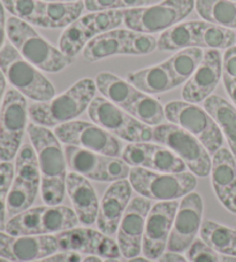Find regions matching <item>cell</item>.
<instances>
[{
  "mask_svg": "<svg viewBox=\"0 0 236 262\" xmlns=\"http://www.w3.org/2000/svg\"><path fill=\"white\" fill-rule=\"evenodd\" d=\"M27 131L38 160L42 199L46 205H60L67 179V162L61 142L49 128L38 124H28Z\"/></svg>",
  "mask_w": 236,
  "mask_h": 262,
  "instance_id": "obj_1",
  "label": "cell"
},
{
  "mask_svg": "<svg viewBox=\"0 0 236 262\" xmlns=\"http://www.w3.org/2000/svg\"><path fill=\"white\" fill-rule=\"evenodd\" d=\"M96 82L82 78L70 86L63 95L49 101L35 102L28 108L32 123L45 128L59 127L74 121L89 108L96 96Z\"/></svg>",
  "mask_w": 236,
  "mask_h": 262,
  "instance_id": "obj_2",
  "label": "cell"
},
{
  "mask_svg": "<svg viewBox=\"0 0 236 262\" xmlns=\"http://www.w3.org/2000/svg\"><path fill=\"white\" fill-rule=\"evenodd\" d=\"M6 32L11 44L28 62L46 73H58L73 63V59L45 40L29 23L9 17Z\"/></svg>",
  "mask_w": 236,
  "mask_h": 262,
  "instance_id": "obj_3",
  "label": "cell"
},
{
  "mask_svg": "<svg viewBox=\"0 0 236 262\" xmlns=\"http://www.w3.org/2000/svg\"><path fill=\"white\" fill-rule=\"evenodd\" d=\"M78 219L73 209L61 205L29 208L8 219L5 231L13 236H43L76 228Z\"/></svg>",
  "mask_w": 236,
  "mask_h": 262,
  "instance_id": "obj_4",
  "label": "cell"
},
{
  "mask_svg": "<svg viewBox=\"0 0 236 262\" xmlns=\"http://www.w3.org/2000/svg\"><path fill=\"white\" fill-rule=\"evenodd\" d=\"M0 69L6 81L15 90L36 102L49 101L55 96V89L38 68L28 62L11 43L0 51Z\"/></svg>",
  "mask_w": 236,
  "mask_h": 262,
  "instance_id": "obj_5",
  "label": "cell"
},
{
  "mask_svg": "<svg viewBox=\"0 0 236 262\" xmlns=\"http://www.w3.org/2000/svg\"><path fill=\"white\" fill-rule=\"evenodd\" d=\"M193 8L195 0H163L152 6L124 9V22L129 30L151 35L179 25Z\"/></svg>",
  "mask_w": 236,
  "mask_h": 262,
  "instance_id": "obj_6",
  "label": "cell"
},
{
  "mask_svg": "<svg viewBox=\"0 0 236 262\" xmlns=\"http://www.w3.org/2000/svg\"><path fill=\"white\" fill-rule=\"evenodd\" d=\"M133 189L144 198L173 201L192 192L197 185L196 176L192 172L166 174L133 167L129 180Z\"/></svg>",
  "mask_w": 236,
  "mask_h": 262,
  "instance_id": "obj_7",
  "label": "cell"
},
{
  "mask_svg": "<svg viewBox=\"0 0 236 262\" xmlns=\"http://www.w3.org/2000/svg\"><path fill=\"white\" fill-rule=\"evenodd\" d=\"M40 189L41 172L35 148L25 144L16 156L15 172L7 198V216H15L29 209Z\"/></svg>",
  "mask_w": 236,
  "mask_h": 262,
  "instance_id": "obj_8",
  "label": "cell"
},
{
  "mask_svg": "<svg viewBox=\"0 0 236 262\" xmlns=\"http://www.w3.org/2000/svg\"><path fill=\"white\" fill-rule=\"evenodd\" d=\"M94 124L129 143H149L153 140V130L140 122L128 112L112 104L104 97H94L88 108Z\"/></svg>",
  "mask_w": 236,
  "mask_h": 262,
  "instance_id": "obj_9",
  "label": "cell"
},
{
  "mask_svg": "<svg viewBox=\"0 0 236 262\" xmlns=\"http://www.w3.org/2000/svg\"><path fill=\"white\" fill-rule=\"evenodd\" d=\"M153 140L175 153L195 176L206 177L211 174L210 153L185 129L173 123L160 124L153 129Z\"/></svg>",
  "mask_w": 236,
  "mask_h": 262,
  "instance_id": "obj_10",
  "label": "cell"
},
{
  "mask_svg": "<svg viewBox=\"0 0 236 262\" xmlns=\"http://www.w3.org/2000/svg\"><path fill=\"white\" fill-rule=\"evenodd\" d=\"M165 116L171 123L195 136L209 153L214 154L223 146L224 135L218 124L205 110L196 104L171 101L165 106Z\"/></svg>",
  "mask_w": 236,
  "mask_h": 262,
  "instance_id": "obj_11",
  "label": "cell"
},
{
  "mask_svg": "<svg viewBox=\"0 0 236 262\" xmlns=\"http://www.w3.org/2000/svg\"><path fill=\"white\" fill-rule=\"evenodd\" d=\"M65 157L70 171L97 182H115L129 177L130 168L122 159L94 153L73 145L65 147Z\"/></svg>",
  "mask_w": 236,
  "mask_h": 262,
  "instance_id": "obj_12",
  "label": "cell"
},
{
  "mask_svg": "<svg viewBox=\"0 0 236 262\" xmlns=\"http://www.w3.org/2000/svg\"><path fill=\"white\" fill-rule=\"evenodd\" d=\"M28 114L25 96L15 89L5 93L0 108V161H11L17 156Z\"/></svg>",
  "mask_w": 236,
  "mask_h": 262,
  "instance_id": "obj_13",
  "label": "cell"
},
{
  "mask_svg": "<svg viewBox=\"0 0 236 262\" xmlns=\"http://www.w3.org/2000/svg\"><path fill=\"white\" fill-rule=\"evenodd\" d=\"M54 134L61 143L67 145L104 156L119 158L122 154V145L119 139L97 124L84 121H70L56 127Z\"/></svg>",
  "mask_w": 236,
  "mask_h": 262,
  "instance_id": "obj_14",
  "label": "cell"
},
{
  "mask_svg": "<svg viewBox=\"0 0 236 262\" xmlns=\"http://www.w3.org/2000/svg\"><path fill=\"white\" fill-rule=\"evenodd\" d=\"M178 207L176 200L160 201L151 207L146 217L142 242V252L146 259L159 260L165 250H167Z\"/></svg>",
  "mask_w": 236,
  "mask_h": 262,
  "instance_id": "obj_15",
  "label": "cell"
},
{
  "mask_svg": "<svg viewBox=\"0 0 236 262\" xmlns=\"http://www.w3.org/2000/svg\"><path fill=\"white\" fill-rule=\"evenodd\" d=\"M203 210L202 196L197 192H190L185 195L179 204L173 228L169 235L167 252L182 253L188 251L189 247L196 239V236L201 231Z\"/></svg>",
  "mask_w": 236,
  "mask_h": 262,
  "instance_id": "obj_16",
  "label": "cell"
},
{
  "mask_svg": "<svg viewBox=\"0 0 236 262\" xmlns=\"http://www.w3.org/2000/svg\"><path fill=\"white\" fill-rule=\"evenodd\" d=\"M59 252H76L101 259H119L121 252L117 243L99 230L90 228H73L55 233Z\"/></svg>",
  "mask_w": 236,
  "mask_h": 262,
  "instance_id": "obj_17",
  "label": "cell"
},
{
  "mask_svg": "<svg viewBox=\"0 0 236 262\" xmlns=\"http://www.w3.org/2000/svg\"><path fill=\"white\" fill-rule=\"evenodd\" d=\"M122 160L131 167L178 174L186 171V163L171 149L158 144L131 143L122 151Z\"/></svg>",
  "mask_w": 236,
  "mask_h": 262,
  "instance_id": "obj_18",
  "label": "cell"
},
{
  "mask_svg": "<svg viewBox=\"0 0 236 262\" xmlns=\"http://www.w3.org/2000/svg\"><path fill=\"white\" fill-rule=\"evenodd\" d=\"M151 207V201L142 195L131 199L127 207L116 235V243L124 258L130 260L141 253L146 217Z\"/></svg>",
  "mask_w": 236,
  "mask_h": 262,
  "instance_id": "obj_19",
  "label": "cell"
},
{
  "mask_svg": "<svg viewBox=\"0 0 236 262\" xmlns=\"http://www.w3.org/2000/svg\"><path fill=\"white\" fill-rule=\"evenodd\" d=\"M59 252L54 235L13 236L0 231V258L9 262H32Z\"/></svg>",
  "mask_w": 236,
  "mask_h": 262,
  "instance_id": "obj_20",
  "label": "cell"
},
{
  "mask_svg": "<svg viewBox=\"0 0 236 262\" xmlns=\"http://www.w3.org/2000/svg\"><path fill=\"white\" fill-rule=\"evenodd\" d=\"M223 76V59L218 50L207 49L196 72L182 89V98L190 104H200L210 96Z\"/></svg>",
  "mask_w": 236,
  "mask_h": 262,
  "instance_id": "obj_21",
  "label": "cell"
},
{
  "mask_svg": "<svg viewBox=\"0 0 236 262\" xmlns=\"http://www.w3.org/2000/svg\"><path fill=\"white\" fill-rule=\"evenodd\" d=\"M133 186L127 180L115 181L108 186L99 204L97 228L107 236L117 232L122 216L131 201Z\"/></svg>",
  "mask_w": 236,
  "mask_h": 262,
  "instance_id": "obj_22",
  "label": "cell"
},
{
  "mask_svg": "<svg viewBox=\"0 0 236 262\" xmlns=\"http://www.w3.org/2000/svg\"><path fill=\"white\" fill-rule=\"evenodd\" d=\"M236 159L227 148L221 147L213 154L211 180L214 193L224 207L236 214Z\"/></svg>",
  "mask_w": 236,
  "mask_h": 262,
  "instance_id": "obj_23",
  "label": "cell"
},
{
  "mask_svg": "<svg viewBox=\"0 0 236 262\" xmlns=\"http://www.w3.org/2000/svg\"><path fill=\"white\" fill-rule=\"evenodd\" d=\"M66 191L73 204L74 212L78 221L84 226H91L97 221L99 201L88 179L70 171L66 179Z\"/></svg>",
  "mask_w": 236,
  "mask_h": 262,
  "instance_id": "obj_24",
  "label": "cell"
},
{
  "mask_svg": "<svg viewBox=\"0 0 236 262\" xmlns=\"http://www.w3.org/2000/svg\"><path fill=\"white\" fill-rule=\"evenodd\" d=\"M99 35L91 13L77 18L66 28L59 40V49L67 57L74 59L93 37Z\"/></svg>",
  "mask_w": 236,
  "mask_h": 262,
  "instance_id": "obj_25",
  "label": "cell"
},
{
  "mask_svg": "<svg viewBox=\"0 0 236 262\" xmlns=\"http://www.w3.org/2000/svg\"><path fill=\"white\" fill-rule=\"evenodd\" d=\"M127 81L145 95H159L175 88L171 73L165 62L130 73Z\"/></svg>",
  "mask_w": 236,
  "mask_h": 262,
  "instance_id": "obj_26",
  "label": "cell"
},
{
  "mask_svg": "<svg viewBox=\"0 0 236 262\" xmlns=\"http://www.w3.org/2000/svg\"><path fill=\"white\" fill-rule=\"evenodd\" d=\"M204 110L218 124L236 159V108L223 97L212 95L204 100Z\"/></svg>",
  "mask_w": 236,
  "mask_h": 262,
  "instance_id": "obj_27",
  "label": "cell"
},
{
  "mask_svg": "<svg viewBox=\"0 0 236 262\" xmlns=\"http://www.w3.org/2000/svg\"><path fill=\"white\" fill-rule=\"evenodd\" d=\"M94 82L105 99L125 111L141 92L128 81H125L111 73L98 74Z\"/></svg>",
  "mask_w": 236,
  "mask_h": 262,
  "instance_id": "obj_28",
  "label": "cell"
},
{
  "mask_svg": "<svg viewBox=\"0 0 236 262\" xmlns=\"http://www.w3.org/2000/svg\"><path fill=\"white\" fill-rule=\"evenodd\" d=\"M127 30L114 29L103 32L89 41L83 49V57L90 62L124 54Z\"/></svg>",
  "mask_w": 236,
  "mask_h": 262,
  "instance_id": "obj_29",
  "label": "cell"
},
{
  "mask_svg": "<svg viewBox=\"0 0 236 262\" xmlns=\"http://www.w3.org/2000/svg\"><path fill=\"white\" fill-rule=\"evenodd\" d=\"M197 48L227 50L236 44V32L206 21H193Z\"/></svg>",
  "mask_w": 236,
  "mask_h": 262,
  "instance_id": "obj_30",
  "label": "cell"
},
{
  "mask_svg": "<svg viewBox=\"0 0 236 262\" xmlns=\"http://www.w3.org/2000/svg\"><path fill=\"white\" fill-rule=\"evenodd\" d=\"M83 9H86L83 2H44L40 27L50 29L68 27L81 17Z\"/></svg>",
  "mask_w": 236,
  "mask_h": 262,
  "instance_id": "obj_31",
  "label": "cell"
},
{
  "mask_svg": "<svg viewBox=\"0 0 236 262\" xmlns=\"http://www.w3.org/2000/svg\"><path fill=\"white\" fill-rule=\"evenodd\" d=\"M195 9L206 22L236 29V2L233 0H195Z\"/></svg>",
  "mask_w": 236,
  "mask_h": 262,
  "instance_id": "obj_32",
  "label": "cell"
},
{
  "mask_svg": "<svg viewBox=\"0 0 236 262\" xmlns=\"http://www.w3.org/2000/svg\"><path fill=\"white\" fill-rule=\"evenodd\" d=\"M204 52L201 48H188L179 51L165 61L171 73L175 88L187 82L196 72L198 66L202 62Z\"/></svg>",
  "mask_w": 236,
  "mask_h": 262,
  "instance_id": "obj_33",
  "label": "cell"
},
{
  "mask_svg": "<svg viewBox=\"0 0 236 262\" xmlns=\"http://www.w3.org/2000/svg\"><path fill=\"white\" fill-rule=\"evenodd\" d=\"M200 233L201 239L217 253L228 256L232 255L236 242V230L234 229L211 221V220H205L202 223Z\"/></svg>",
  "mask_w": 236,
  "mask_h": 262,
  "instance_id": "obj_34",
  "label": "cell"
},
{
  "mask_svg": "<svg viewBox=\"0 0 236 262\" xmlns=\"http://www.w3.org/2000/svg\"><path fill=\"white\" fill-rule=\"evenodd\" d=\"M126 112L149 127H158L166 119L164 107L152 97L143 92L139 93Z\"/></svg>",
  "mask_w": 236,
  "mask_h": 262,
  "instance_id": "obj_35",
  "label": "cell"
},
{
  "mask_svg": "<svg viewBox=\"0 0 236 262\" xmlns=\"http://www.w3.org/2000/svg\"><path fill=\"white\" fill-rule=\"evenodd\" d=\"M195 29L193 21L180 23L163 31L158 39L160 51H181L188 48H195Z\"/></svg>",
  "mask_w": 236,
  "mask_h": 262,
  "instance_id": "obj_36",
  "label": "cell"
},
{
  "mask_svg": "<svg viewBox=\"0 0 236 262\" xmlns=\"http://www.w3.org/2000/svg\"><path fill=\"white\" fill-rule=\"evenodd\" d=\"M4 8L12 16L40 27L44 2L42 0H2Z\"/></svg>",
  "mask_w": 236,
  "mask_h": 262,
  "instance_id": "obj_37",
  "label": "cell"
},
{
  "mask_svg": "<svg viewBox=\"0 0 236 262\" xmlns=\"http://www.w3.org/2000/svg\"><path fill=\"white\" fill-rule=\"evenodd\" d=\"M158 49V40L149 34H142L127 30L124 54L144 55L150 54Z\"/></svg>",
  "mask_w": 236,
  "mask_h": 262,
  "instance_id": "obj_38",
  "label": "cell"
},
{
  "mask_svg": "<svg viewBox=\"0 0 236 262\" xmlns=\"http://www.w3.org/2000/svg\"><path fill=\"white\" fill-rule=\"evenodd\" d=\"M14 168L9 161L0 162V231L5 230L7 216V198L13 183Z\"/></svg>",
  "mask_w": 236,
  "mask_h": 262,
  "instance_id": "obj_39",
  "label": "cell"
},
{
  "mask_svg": "<svg viewBox=\"0 0 236 262\" xmlns=\"http://www.w3.org/2000/svg\"><path fill=\"white\" fill-rule=\"evenodd\" d=\"M189 262H221L218 253L202 239H196L187 251Z\"/></svg>",
  "mask_w": 236,
  "mask_h": 262,
  "instance_id": "obj_40",
  "label": "cell"
},
{
  "mask_svg": "<svg viewBox=\"0 0 236 262\" xmlns=\"http://www.w3.org/2000/svg\"><path fill=\"white\" fill-rule=\"evenodd\" d=\"M224 82L236 81V45L225 51L223 57Z\"/></svg>",
  "mask_w": 236,
  "mask_h": 262,
  "instance_id": "obj_41",
  "label": "cell"
},
{
  "mask_svg": "<svg viewBox=\"0 0 236 262\" xmlns=\"http://www.w3.org/2000/svg\"><path fill=\"white\" fill-rule=\"evenodd\" d=\"M88 12H104L122 9V0H84Z\"/></svg>",
  "mask_w": 236,
  "mask_h": 262,
  "instance_id": "obj_42",
  "label": "cell"
},
{
  "mask_svg": "<svg viewBox=\"0 0 236 262\" xmlns=\"http://www.w3.org/2000/svg\"><path fill=\"white\" fill-rule=\"evenodd\" d=\"M82 256L76 252H56L46 258L32 262H81Z\"/></svg>",
  "mask_w": 236,
  "mask_h": 262,
  "instance_id": "obj_43",
  "label": "cell"
},
{
  "mask_svg": "<svg viewBox=\"0 0 236 262\" xmlns=\"http://www.w3.org/2000/svg\"><path fill=\"white\" fill-rule=\"evenodd\" d=\"M6 18H5V8L3 3L0 2V51L4 48L5 36L7 35L6 32Z\"/></svg>",
  "mask_w": 236,
  "mask_h": 262,
  "instance_id": "obj_44",
  "label": "cell"
},
{
  "mask_svg": "<svg viewBox=\"0 0 236 262\" xmlns=\"http://www.w3.org/2000/svg\"><path fill=\"white\" fill-rule=\"evenodd\" d=\"M159 262H189L186 258L174 252H165L159 258Z\"/></svg>",
  "mask_w": 236,
  "mask_h": 262,
  "instance_id": "obj_45",
  "label": "cell"
},
{
  "mask_svg": "<svg viewBox=\"0 0 236 262\" xmlns=\"http://www.w3.org/2000/svg\"><path fill=\"white\" fill-rule=\"evenodd\" d=\"M224 85H225L226 91L228 93L229 98L233 100V102L236 106V81L224 82Z\"/></svg>",
  "mask_w": 236,
  "mask_h": 262,
  "instance_id": "obj_46",
  "label": "cell"
},
{
  "mask_svg": "<svg viewBox=\"0 0 236 262\" xmlns=\"http://www.w3.org/2000/svg\"><path fill=\"white\" fill-rule=\"evenodd\" d=\"M5 88H6V78H5L2 69H0V101H2L3 98L5 97L4 96Z\"/></svg>",
  "mask_w": 236,
  "mask_h": 262,
  "instance_id": "obj_47",
  "label": "cell"
},
{
  "mask_svg": "<svg viewBox=\"0 0 236 262\" xmlns=\"http://www.w3.org/2000/svg\"><path fill=\"white\" fill-rule=\"evenodd\" d=\"M221 262H236L235 256H228V255H221L220 256Z\"/></svg>",
  "mask_w": 236,
  "mask_h": 262,
  "instance_id": "obj_48",
  "label": "cell"
},
{
  "mask_svg": "<svg viewBox=\"0 0 236 262\" xmlns=\"http://www.w3.org/2000/svg\"><path fill=\"white\" fill-rule=\"evenodd\" d=\"M128 262H153L152 260H149V259H146V258H134V259H130Z\"/></svg>",
  "mask_w": 236,
  "mask_h": 262,
  "instance_id": "obj_49",
  "label": "cell"
},
{
  "mask_svg": "<svg viewBox=\"0 0 236 262\" xmlns=\"http://www.w3.org/2000/svg\"><path fill=\"white\" fill-rule=\"evenodd\" d=\"M51 2H59V3H74V2H82V0H51Z\"/></svg>",
  "mask_w": 236,
  "mask_h": 262,
  "instance_id": "obj_50",
  "label": "cell"
},
{
  "mask_svg": "<svg viewBox=\"0 0 236 262\" xmlns=\"http://www.w3.org/2000/svg\"><path fill=\"white\" fill-rule=\"evenodd\" d=\"M230 256H235L236 258V242H235V244H234V247H233V251H232V255Z\"/></svg>",
  "mask_w": 236,
  "mask_h": 262,
  "instance_id": "obj_51",
  "label": "cell"
},
{
  "mask_svg": "<svg viewBox=\"0 0 236 262\" xmlns=\"http://www.w3.org/2000/svg\"><path fill=\"white\" fill-rule=\"evenodd\" d=\"M104 262H120L117 259H106Z\"/></svg>",
  "mask_w": 236,
  "mask_h": 262,
  "instance_id": "obj_52",
  "label": "cell"
},
{
  "mask_svg": "<svg viewBox=\"0 0 236 262\" xmlns=\"http://www.w3.org/2000/svg\"><path fill=\"white\" fill-rule=\"evenodd\" d=\"M0 262H9V261H7V260H5V259H3V258H0Z\"/></svg>",
  "mask_w": 236,
  "mask_h": 262,
  "instance_id": "obj_53",
  "label": "cell"
},
{
  "mask_svg": "<svg viewBox=\"0 0 236 262\" xmlns=\"http://www.w3.org/2000/svg\"><path fill=\"white\" fill-rule=\"evenodd\" d=\"M42 2H51V0H42Z\"/></svg>",
  "mask_w": 236,
  "mask_h": 262,
  "instance_id": "obj_54",
  "label": "cell"
},
{
  "mask_svg": "<svg viewBox=\"0 0 236 262\" xmlns=\"http://www.w3.org/2000/svg\"><path fill=\"white\" fill-rule=\"evenodd\" d=\"M233 2H236V0H233Z\"/></svg>",
  "mask_w": 236,
  "mask_h": 262,
  "instance_id": "obj_55",
  "label": "cell"
}]
</instances>
